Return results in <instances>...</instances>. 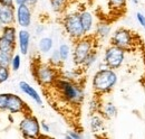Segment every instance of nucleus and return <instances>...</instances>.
Returning <instances> with one entry per match:
<instances>
[{
  "label": "nucleus",
  "instance_id": "nucleus-24",
  "mask_svg": "<svg viewBox=\"0 0 145 139\" xmlns=\"http://www.w3.org/2000/svg\"><path fill=\"white\" fill-rule=\"evenodd\" d=\"M15 50H16V44L10 43L9 40H7L5 37H2V36L0 35V51H1V52L14 54V53H15Z\"/></svg>",
  "mask_w": 145,
  "mask_h": 139
},
{
  "label": "nucleus",
  "instance_id": "nucleus-25",
  "mask_svg": "<svg viewBox=\"0 0 145 139\" xmlns=\"http://www.w3.org/2000/svg\"><path fill=\"white\" fill-rule=\"evenodd\" d=\"M49 63H50L52 65L56 66V68H58V69L63 65V61H61V58H60V55H59V52H58V48L52 51L50 57H49Z\"/></svg>",
  "mask_w": 145,
  "mask_h": 139
},
{
  "label": "nucleus",
  "instance_id": "nucleus-33",
  "mask_svg": "<svg viewBox=\"0 0 145 139\" xmlns=\"http://www.w3.org/2000/svg\"><path fill=\"white\" fill-rule=\"evenodd\" d=\"M44 26L41 25V24H39V25H37L36 27H35V33H36V35H41L42 33H44Z\"/></svg>",
  "mask_w": 145,
  "mask_h": 139
},
{
  "label": "nucleus",
  "instance_id": "nucleus-29",
  "mask_svg": "<svg viewBox=\"0 0 145 139\" xmlns=\"http://www.w3.org/2000/svg\"><path fill=\"white\" fill-rule=\"evenodd\" d=\"M84 137V135L82 134V131H78V130H68L65 135V138L66 139H82Z\"/></svg>",
  "mask_w": 145,
  "mask_h": 139
},
{
  "label": "nucleus",
  "instance_id": "nucleus-22",
  "mask_svg": "<svg viewBox=\"0 0 145 139\" xmlns=\"http://www.w3.org/2000/svg\"><path fill=\"white\" fill-rule=\"evenodd\" d=\"M107 3L113 11L122 13L126 8L127 0H107Z\"/></svg>",
  "mask_w": 145,
  "mask_h": 139
},
{
  "label": "nucleus",
  "instance_id": "nucleus-15",
  "mask_svg": "<svg viewBox=\"0 0 145 139\" xmlns=\"http://www.w3.org/2000/svg\"><path fill=\"white\" fill-rule=\"evenodd\" d=\"M80 16V21L84 28V32L86 35H91L93 29L95 28V21H94V16L89 10H82L79 11Z\"/></svg>",
  "mask_w": 145,
  "mask_h": 139
},
{
  "label": "nucleus",
  "instance_id": "nucleus-1",
  "mask_svg": "<svg viewBox=\"0 0 145 139\" xmlns=\"http://www.w3.org/2000/svg\"><path fill=\"white\" fill-rule=\"evenodd\" d=\"M58 95L66 103L72 105H80L85 99V91L79 82L71 81L64 77H59L53 85Z\"/></svg>",
  "mask_w": 145,
  "mask_h": 139
},
{
  "label": "nucleus",
  "instance_id": "nucleus-26",
  "mask_svg": "<svg viewBox=\"0 0 145 139\" xmlns=\"http://www.w3.org/2000/svg\"><path fill=\"white\" fill-rule=\"evenodd\" d=\"M12 56H14V54L6 53V52H1V51H0V66L10 68Z\"/></svg>",
  "mask_w": 145,
  "mask_h": 139
},
{
  "label": "nucleus",
  "instance_id": "nucleus-13",
  "mask_svg": "<svg viewBox=\"0 0 145 139\" xmlns=\"http://www.w3.org/2000/svg\"><path fill=\"white\" fill-rule=\"evenodd\" d=\"M112 35V26L110 24L105 21V20H101L95 25V33L94 36L96 37V39L99 40H104L110 37Z\"/></svg>",
  "mask_w": 145,
  "mask_h": 139
},
{
  "label": "nucleus",
  "instance_id": "nucleus-31",
  "mask_svg": "<svg viewBox=\"0 0 145 139\" xmlns=\"http://www.w3.org/2000/svg\"><path fill=\"white\" fill-rule=\"evenodd\" d=\"M135 17H136V20H137L138 25H140V26H141V27L145 30V15L143 14V13L138 11V13H136Z\"/></svg>",
  "mask_w": 145,
  "mask_h": 139
},
{
  "label": "nucleus",
  "instance_id": "nucleus-3",
  "mask_svg": "<svg viewBox=\"0 0 145 139\" xmlns=\"http://www.w3.org/2000/svg\"><path fill=\"white\" fill-rule=\"evenodd\" d=\"M33 75L41 87H53L55 82L60 77L59 69L52 65L50 63H40L38 62L33 65Z\"/></svg>",
  "mask_w": 145,
  "mask_h": 139
},
{
  "label": "nucleus",
  "instance_id": "nucleus-7",
  "mask_svg": "<svg viewBox=\"0 0 145 139\" xmlns=\"http://www.w3.org/2000/svg\"><path fill=\"white\" fill-rule=\"evenodd\" d=\"M126 57V51L123 48H120L115 45H109L104 51V65L106 68H109L112 70H118L122 68V65L125 62Z\"/></svg>",
  "mask_w": 145,
  "mask_h": 139
},
{
  "label": "nucleus",
  "instance_id": "nucleus-35",
  "mask_svg": "<svg viewBox=\"0 0 145 139\" xmlns=\"http://www.w3.org/2000/svg\"><path fill=\"white\" fill-rule=\"evenodd\" d=\"M14 2L16 5V7H17V6H21V5H26L27 0H14Z\"/></svg>",
  "mask_w": 145,
  "mask_h": 139
},
{
  "label": "nucleus",
  "instance_id": "nucleus-10",
  "mask_svg": "<svg viewBox=\"0 0 145 139\" xmlns=\"http://www.w3.org/2000/svg\"><path fill=\"white\" fill-rule=\"evenodd\" d=\"M33 7L29 5H21L16 7V23L21 28H28L33 21Z\"/></svg>",
  "mask_w": 145,
  "mask_h": 139
},
{
  "label": "nucleus",
  "instance_id": "nucleus-21",
  "mask_svg": "<svg viewBox=\"0 0 145 139\" xmlns=\"http://www.w3.org/2000/svg\"><path fill=\"white\" fill-rule=\"evenodd\" d=\"M97 58H98V53H97V50L95 48V50H93V51L87 55V57L85 58V61H84L82 68L84 70L91 69V66L97 62Z\"/></svg>",
  "mask_w": 145,
  "mask_h": 139
},
{
  "label": "nucleus",
  "instance_id": "nucleus-5",
  "mask_svg": "<svg viewBox=\"0 0 145 139\" xmlns=\"http://www.w3.org/2000/svg\"><path fill=\"white\" fill-rule=\"evenodd\" d=\"M61 25H63L65 33L74 42L86 35L84 32L82 21H80L79 11H72V13L65 14L61 18Z\"/></svg>",
  "mask_w": 145,
  "mask_h": 139
},
{
  "label": "nucleus",
  "instance_id": "nucleus-12",
  "mask_svg": "<svg viewBox=\"0 0 145 139\" xmlns=\"http://www.w3.org/2000/svg\"><path fill=\"white\" fill-rule=\"evenodd\" d=\"M30 40H31L30 32L27 28H21L18 32V38H17L19 52L21 55H28L30 48Z\"/></svg>",
  "mask_w": 145,
  "mask_h": 139
},
{
  "label": "nucleus",
  "instance_id": "nucleus-14",
  "mask_svg": "<svg viewBox=\"0 0 145 139\" xmlns=\"http://www.w3.org/2000/svg\"><path fill=\"white\" fill-rule=\"evenodd\" d=\"M19 89L22 93H25L26 95H28L30 99H33L38 105H41L42 104V99H41V95L38 93L36 89L34 87H31L29 83H27L26 81H20L19 82Z\"/></svg>",
  "mask_w": 145,
  "mask_h": 139
},
{
  "label": "nucleus",
  "instance_id": "nucleus-9",
  "mask_svg": "<svg viewBox=\"0 0 145 139\" xmlns=\"http://www.w3.org/2000/svg\"><path fill=\"white\" fill-rule=\"evenodd\" d=\"M7 111L11 115L16 113H29L31 110L26 104V102L15 93H9L8 95V103H7Z\"/></svg>",
  "mask_w": 145,
  "mask_h": 139
},
{
  "label": "nucleus",
  "instance_id": "nucleus-36",
  "mask_svg": "<svg viewBox=\"0 0 145 139\" xmlns=\"http://www.w3.org/2000/svg\"><path fill=\"white\" fill-rule=\"evenodd\" d=\"M39 0H27V5H29L30 7H35L37 3H38Z\"/></svg>",
  "mask_w": 145,
  "mask_h": 139
},
{
  "label": "nucleus",
  "instance_id": "nucleus-19",
  "mask_svg": "<svg viewBox=\"0 0 145 139\" xmlns=\"http://www.w3.org/2000/svg\"><path fill=\"white\" fill-rule=\"evenodd\" d=\"M101 112L103 115L104 118L106 119H113L117 116V108L116 105L112 102H107L105 104H102V108H101Z\"/></svg>",
  "mask_w": 145,
  "mask_h": 139
},
{
  "label": "nucleus",
  "instance_id": "nucleus-27",
  "mask_svg": "<svg viewBox=\"0 0 145 139\" xmlns=\"http://www.w3.org/2000/svg\"><path fill=\"white\" fill-rule=\"evenodd\" d=\"M20 66H21V56H20V54H14L12 60H11V64H10V69L14 72H17V71H19Z\"/></svg>",
  "mask_w": 145,
  "mask_h": 139
},
{
  "label": "nucleus",
  "instance_id": "nucleus-37",
  "mask_svg": "<svg viewBox=\"0 0 145 139\" xmlns=\"http://www.w3.org/2000/svg\"><path fill=\"white\" fill-rule=\"evenodd\" d=\"M132 1V3H134V5H137L138 2H140V0H131Z\"/></svg>",
  "mask_w": 145,
  "mask_h": 139
},
{
  "label": "nucleus",
  "instance_id": "nucleus-20",
  "mask_svg": "<svg viewBox=\"0 0 145 139\" xmlns=\"http://www.w3.org/2000/svg\"><path fill=\"white\" fill-rule=\"evenodd\" d=\"M49 2H50V7L54 13L63 14L66 10L69 0H49Z\"/></svg>",
  "mask_w": 145,
  "mask_h": 139
},
{
  "label": "nucleus",
  "instance_id": "nucleus-4",
  "mask_svg": "<svg viewBox=\"0 0 145 139\" xmlns=\"http://www.w3.org/2000/svg\"><path fill=\"white\" fill-rule=\"evenodd\" d=\"M96 37L94 35H85L84 37L75 40L74 47L72 51V62L76 66L82 68L85 58L87 55L95 50V43H96Z\"/></svg>",
  "mask_w": 145,
  "mask_h": 139
},
{
  "label": "nucleus",
  "instance_id": "nucleus-28",
  "mask_svg": "<svg viewBox=\"0 0 145 139\" xmlns=\"http://www.w3.org/2000/svg\"><path fill=\"white\" fill-rule=\"evenodd\" d=\"M10 68H5L0 66V84L7 82L10 77Z\"/></svg>",
  "mask_w": 145,
  "mask_h": 139
},
{
  "label": "nucleus",
  "instance_id": "nucleus-30",
  "mask_svg": "<svg viewBox=\"0 0 145 139\" xmlns=\"http://www.w3.org/2000/svg\"><path fill=\"white\" fill-rule=\"evenodd\" d=\"M9 93H0V111H7Z\"/></svg>",
  "mask_w": 145,
  "mask_h": 139
},
{
  "label": "nucleus",
  "instance_id": "nucleus-18",
  "mask_svg": "<svg viewBox=\"0 0 145 139\" xmlns=\"http://www.w3.org/2000/svg\"><path fill=\"white\" fill-rule=\"evenodd\" d=\"M54 48V39L52 37H41L38 42V50L41 54H49Z\"/></svg>",
  "mask_w": 145,
  "mask_h": 139
},
{
  "label": "nucleus",
  "instance_id": "nucleus-32",
  "mask_svg": "<svg viewBox=\"0 0 145 139\" xmlns=\"http://www.w3.org/2000/svg\"><path fill=\"white\" fill-rule=\"evenodd\" d=\"M40 127H41V131H42V132H46V134H49V132H50V130H52L50 126H49L46 121L40 122Z\"/></svg>",
  "mask_w": 145,
  "mask_h": 139
},
{
  "label": "nucleus",
  "instance_id": "nucleus-34",
  "mask_svg": "<svg viewBox=\"0 0 145 139\" xmlns=\"http://www.w3.org/2000/svg\"><path fill=\"white\" fill-rule=\"evenodd\" d=\"M0 5H6V6H15L14 0H0Z\"/></svg>",
  "mask_w": 145,
  "mask_h": 139
},
{
  "label": "nucleus",
  "instance_id": "nucleus-17",
  "mask_svg": "<svg viewBox=\"0 0 145 139\" xmlns=\"http://www.w3.org/2000/svg\"><path fill=\"white\" fill-rule=\"evenodd\" d=\"M1 36L5 37L7 40H9L12 44H17L18 32L14 25H7L1 27Z\"/></svg>",
  "mask_w": 145,
  "mask_h": 139
},
{
  "label": "nucleus",
  "instance_id": "nucleus-16",
  "mask_svg": "<svg viewBox=\"0 0 145 139\" xmlns=\"http://www.w3.org/2000/svg\"><path fill=\"white\" fill-rule=\"evenodd\" d=\"M89 128L94 134L103 132L105 128V120L103 115H98L97 112H94L89 118Z\"/></svg>",
  "mask_w": 145,
  "mask_h": 139
},
{
  "label": "nucleus",
  "instance_id": "nucleus-23",
  "mask_svg": "<svg viewBox=\"0 0 145 139\" xmlns=\"http://www.w3.org/2000/svg\"><path fill=\"white\" fill-rule=\"evenodd\" d=\"M72 48L68 44L66 43H61L58 47V52H59V55H60V58L63 61V63H66L69 58V56L72 55Z\"/></svg>",
  "mask_w": 145,
  "mask_h": 139
},
{
  "label": "nucleus",
  "instance_id": "nucleus-8",
  "mask_svg": "<svg viewBox=\"0 0 145 139\" xmlns=\"http://www.w3.org/2000/svg\"><path fill=\"white\" fill-rule=\"evenodd\" d=\"M109 40H110L112 45H115L120 48H123L126 52L133 47V45L135 43L133 33L129 29L124 28V27H120L114 33H112Z\"/></svg>",
  "mask_w": 145,
  "mask_h": 139
},
{
  "label": "nucleus",
  "instance_id": "nucleus-2",
  "mask_svg": "<svg viewBox=\"0 0 145 139\" xmlns=\"http://www.w3.org/2000/svg\"><path fill=\"white\" fill-rule=\"evenodd\" d=\"M118 82V76L115 70L104 66L95 72L91 79V87L96 94L103 95L110 93Z\"/></svg>",
  "mask_w": 145,
  "mask_h": 139
},
{
  "label": "nucleus",
  "instance_id": "nucleus-11",
  "mask_svg": "<svg viewBox=\"0 0 145 139\" xmlns=\"http://www.w3.org/2000/svg\"><path fill=\"white\" fill-rule=\"evenodd\" d=\"M16 21V8L15 6L0 5V26L14 25Z\"/></svg>",
  "mask_w": 145,
  "mask_h": 139
},
{
  "label": "nucleus",
  "instance_id": "nucleus-6",
  "mask_svg": "<svg viewBox=\"0 0 145 139\" xmlns=\"http://www.w3.org/2000/svg\"><path fill=\"white\" fill-rule=\"evenodd\" d=\"M19 130L24 138H40L41 136V127L40 122L31 112L24 113V117L19 122Z\"/></svg>",
  "mask_w": 145,
  "mask_h": 139
}]
</instances>
